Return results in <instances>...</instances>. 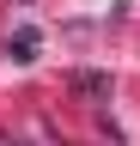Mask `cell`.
Returning <instances> with one entry per match:
<instances>
[{
	"mask_svg": "<svg viewBox=\"0 0 140 146\" xmlns=\"http://www.w3.org/2000/svg\"><path fill=\"white\" fill-rule=\"evenodd\" d=\"M37 25H19V36H12V61H37Z\"/></svg>",
	"mask_w": 140,
	"mask_h": 146,
	"instance_id": "obj_1",
	"label": "cell"
},
{
	"mask_svg": "<svg viewBox=\"0 0 140 146\" xmlns=\"http://www.w3.org/2000/svg\"><path fill=\"white\" fill-rule=\"evenodd\" d=\"M73 91H85V98H104V91H110V79H104V73H73Z\"/></svg>",
	"mask_w": 140,
	"mask_h": 146,
	"instance_id": "obj_2",
	"label": "cell"
}]
</instances>
